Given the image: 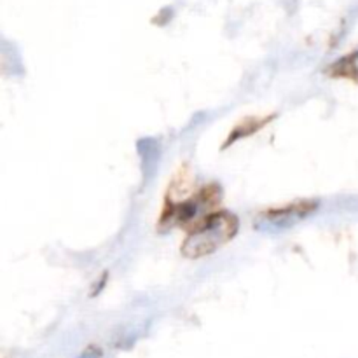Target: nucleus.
I'll list each match as a JSON object with an SVG mask.
<instances>
[{
	"label": "nucleus",
	"instance_id": "nucleus-1",
	"mask_svg": "<svg viewBox=\"0 0 358 358\" xmlns=\"http://www.w3.org/2000/svg\"><path fill=\"white\" fill-rule=\"evenodd\" d=\"M240 229V220L231 212H215L206 217L182 245V255L187 259H201L215 254L229 243Z\"/></svg>",
	"mask_w": 358,
	"mask_h": 358
},
{
	"label": "nucleus",
	"instance_id": "nucleus-2",
	"mask_svg": "<svg viewBox=\"0 0 358 358\" xmlns=\"http://www.w3.org/2000/svg\"><path fill=\"white\" fill-rule=\"evenodd\" d=\"M219 196L220 192L215 191V187L203 189L201 192L192 196L187 201L168 208L166 219L163 222L173 224V226H187V224L196 222V227H198L206 217L212 215V213H208V210H212V206L217 205Z\"/></svg>",
	"mask_w": 358,
	"mask_h": 358
},
{
	"label": "nucleus",
	"instance_id": "nucleus-3",
	"mask_svg": "<svg viewBox=\"0 0 358 358\" xmlns=\"http://www.w3.org/2000/svg\"><path fill=\"white\" fill-rule=\"evenodd\" d=\"M315 210H317V203L313 201H299L296 205L283 206V208H273L259 215L255 226L266 233H278V231H285L299 224Z\"/></svg>",
	"mask_w": 358,
	"mask_h": 358
},
{
	"label": "nucleus",
	"instance_id": "nucleus-4",
	"mask_svg": "<svg viewBox=\"0 0 358 358\" xmlns=\"http://www.w3.org/2000/svg\"><path fill=\"white\" fill-rule=\"evenodd\" d=\"M329 76L338 77V79H348L358 84V51L352 55L343 56L336 63L329 66Z\"/></svg>",
	"mask_w": 358,
	"mask_h": 358
},
{
	"label": "nucleus",
	"instance_id": "nucleus-5",
	"mask_svg": "<svg viewBox=\"0 0 358 358\" xmlns=\"http://www.w3.org/2000/svg\"><path fill=\"white\" fill-rule=\"evenodd\" d=\"M79 358H100V350H96L94 346H91V348H87Z\"/></svg>",
	"mask_w": 358,
	"mask_h": 358
}]
</instances>
